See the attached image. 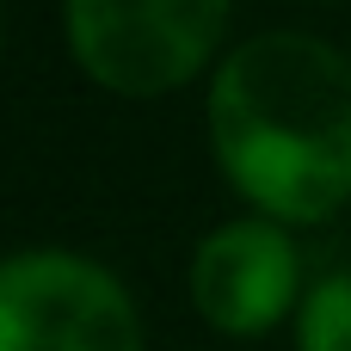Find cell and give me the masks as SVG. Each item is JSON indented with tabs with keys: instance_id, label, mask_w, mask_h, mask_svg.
Here are the masks:
<instances>
[{
	"instance_id": "1",
	"label": "cell",
	"mask_w": 351,
	"mask_h": 351,
	"mask_svg": "<svg viewBox=\"0 0 351 351\" xmlns=\"http://www.w3.org/2000/svg\"><path fill=\"white\" fill-rule=\"evenodd\" d=\"M204 130L228 191L284 228L351 204V56L296 25H265L204 80Z\"/></svg>"
},
{
	"instance_id": "2",
	"label": "cell",
	"mask_w": 351,
	"mask_h": 351,
	"mask_svg": "<svg viewBox=\"0 0 351 351\" xmlns=\"http://www.w3.org/2000/svg\"><path fill=\"white\" fill-rule=\"evenodd\" d=\"M234 0H62L74 68L111 99H167L228 56Z\"/></svg>"
},
{
	"instance_id": "3",
	"label": "cell",
	"mask_w": 351,
	"mask_h": 351,
	"mask_svg": "<svg viewBox=\"0 0 351 351\" xmlns=\"http://www.w3.org/2000/svg\"><path fill=\"white\" fill-rule=\"evenodd\" d=\"M0 351H148L130 284L74 247L0 253Z\"/></svg>"
},
{
	"instance_id": "4",
	"label": "cell",
	"mask_w": 351,
	"mask_h": 351,
	"mask_svg": "<svg viewBox=\"0 0 351 351\" xmlns=\"http://www.w3.org/2000/svg\"><path fill=\"white\" fill-rule=\"evenodd\" d=\"M185 290L191 308L210 333L222 339H265L271 327L296 321L302 308V253H296V228L271 222V216H228L216 222L185 265Z\"/></svg>"
},
{
	"instance_id": "5",
	"label": "cell",
	"mask_w": 351,
	"mask_h": 351,
	"mask_svg": "<svg viewBox=\"0 0 351 351\" xmlns=\"http://www.w3.org/2000/svg\"><path fill=\"white\" fill-rule=\"evenodd\" d=\"M290 346L296 351H351V265L308 278L302 308L290 321Z\"/></svg>"
},
{
	"instance_id": "6",
	"label": "cell",
	"mask_w": 351,
	"mask_h": 351,
	"mask_svg": "<svg viewBox=\"0 0 351 351\" xmlns=\"http://www.w3.org/2000/svg\"><path fill=\"white\" fill-rule=\"evenodd\" d=\"M0 31H6V19H0Z\"/></svg>"
}]
</instances>
